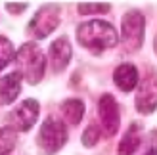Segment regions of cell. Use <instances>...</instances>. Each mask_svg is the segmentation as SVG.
<instances>
[{
	"label": "cell",
	"mask_w": 157,
	"mask_h": 155,
	"mask_svg": "<svg viewBox=\"0 0 157 155\" xmlns=\"http://www.w3.org/2000/svg\"><path fill=\"white\" fill-rule=\"evenodd\" d=\"M77 40L82 48L94 54H100L107 48L117 46L119 36H117V31L111 23L101 19H92L77 27Z\"/></svg>",
	"instance_id": "6da1fadb"
},
{
	"label": "cell",
	"mask_w": 157,
	"mask_h": 155,
	"mask_svg": "<svg viewBox=\"0 0 157 155\" xmlns=\"http://www.w3.org/2000/svg\"><path fill=\"white\" fill-rule=\"evenodd\" d=\"M15 61H17L19 67V75L29 84H38L42 81L46 69V58L35 42L23 44L15 54Z\"/></svg>",
	"instance_id": "7a4b0ae2"
},
{
	"label": "cell",
	"mask_w": 157,
	"mask_h": 155,
	"mask_svg": "<svg viewBox=\"0 0 157 155\" xmlns=\"http://www.w3.org/2000/svg\"><path fill=\"white\" fill-rule=\"evenodd\" d=\"M67 142V128L59 119L48 117L40 125L36 144L42 155H56Z\"/></svg>",
	"instance_id": "3957f363"
},
{
	"label": "cell",
	"mask_w": 157,
	"mask_h": 155,
	"mask_svg": "<svg viewBox=\"0 0 157 155\" xmlns=\"http://www.w3.org/2000/svg\"><path fill=\"white\" fill-rule=\"evenodd\" d=\"M146 19L138 10H128L121 19V46L124 52H138L144 42Z\"/></svg>",
	"instance_id": "277c9868"
},
{
	"label": "cell",
	"mask_w": 157,
	"mask_h": 155,
	"mask_svg": "<svg viewBox=\"0 0 157 155\" xmlns=\"http://www.w3.org/2000/svg\"><path fill=\"white\" fill-rule=\"evenodd\" d=\"M59 12H61L59 6L54 4L42 6L29 21V33L35 38H46L48 35H52L59 25Z\"/></svg>",
	"instance_id": "5b68a950"
},
{
	"label": "cell",
	"mask_w": 157,
	"mask_h": 155,
	"mask_svg": "<svg viewBox=\"0 0 157 155\" xmlns=\"http://www.w3.org/2000/svg\"><path fill=\"white\" fill-rule=\"evenodd\" d=\"M38 102L33 98L21 102L15 109H12V113L8 115V123H10L12 130H19V132H27L35 127V123L38 119Z\"/></svg>",
	"instance_id": "8992f818"
},
{
	"label": "cell",
	"mask_w": 157,
	"mask_h": 155,
	"mask_svg": "<svg viewBox=\"0 0 157 155\" xmlns=\"http://www.w3.org/2000/svg\"><path fill=\"white\" fill-rule=\"evenodd\" d=\"M136 109L142 115H151L157 109V75L147 73L138 82L136 90Z\"/></svg>",
	"instance_id": "52a82bcc"
},
{
	"label": "cell",
	"mask_w": 157,
	"mask_h": 155,
	"mask_svg": "<svg viewBox=\"0 0 157 155\" xmlns=\"http://www.w3.org/2000/svg\"><path fill=\"white\" fill-rule=\"evenodd\" d=\"M98 117H100V128L105 136H115L119 130V107L111 94H104L98 102Z\"/></svg>",
	"instance_id": "ba28073f"
},
{
	"label": "cell",
	"mask_w": 157,
	"mask_h": 155,
	"mask_svg": "<svg viewBox=\"0 0 157 155\" xmlns=\"http://www.w3.org/2000/svg\"><path fill=\"white\" fill-rule=\"evenodd\" d=\"M71 56H73V48L69 40L65 36H59L56 42L50 44V65L54 69V73H61L65 71V67L69 65V61H71Z\"/></svg>",
	"instance_id": "9c48e42d"
},
{
	"label": "cell",
	"mask_w": 157,
	"mask_h": 155,
	"mask_svg": "<svg viewBox=\"0 0 157 155\" xmlns=\"http://www.w3.org/2000/svg\"><path fill=\"white\" fill-rule=\"evenodd\" d=\"M113 81L117 84V88H121L123 92H130L140 82L138 81V69L132 63H121L113 71Z\"/></svg>",
	"instance_id": "30bf717a"
},
{
	"label": "cell",
	"mask_w": 157,
	"mask_h": 155,
	"mask_svg": "<svg viewBox=\"0 0 157 155\" xmlns=\"http://www.w3.org/2000/svg\"><path fill=\"white\" fill-rule=\"evenodd\" d=\"M21 92V75L10 73L0 79V105L12 104Z\"/></svg>",
	"instance_id": "8fae6325"
},
{
	"label": "cell",
	"mask_w": 157,
	"mask_h": 155,
	"mask_svg": "<svg viewBox=\"0 0 157 155\" xmlns=\"http://www.w3.org/2000/svg\"><path fill=\"white\" fill-rule=\"evenodd\" d=\"M84 115V104L81 102V100H65L63 104H61V117L65 119L67 125L71 127H77L78 123H81Z\"/></svg>",
	"instance_id": "7c38bea8"
},
{
	"label": "cell",
	"mask_w": 157,
	"mask_h": 155,
	"mask_svg": "<svg viewBox=\"0 0 157 155\" xmlns=\"http://www.w3.org/2000/svg\"><path fill=\"white\" fill-rule=\"evenodd\" d=\"M138 148H140V130H138V125H130L127 134L119 142L117 155H132Z\"/></svg>",
	"instance_id": "4fadbf2b"
},
{
	"label": "cell",
	"mask_w": 157,
	"mask_h": 155,
	"mask_svg": "<svg viewBox=\"0 0 157 155\" xmlns=\"http://www.w3.org/2000/svg\"><path fill=\"white\" fill-rule=\"evenodd\" d=\"M17 144V134L10 127L0 128V155H10Z\"/></svg>",
	"instance_id": "5bb4252c"
},
{
	"label": "cell",
	"mask_w": 157,
	"mask_h": 155,
	"mask_svg": "<svg viewBox=\"0 0 157 155\" xmlns=\"http://www.w3.org/2000/svg\"><path fill=\"white\" fill-rule=\"evenodd\" d=\"M15 54H17V52H15L13 44L8 40L6 36L0 35V71H2V69L15 58Z\"/></svg>",
	"instance_id": "9a60e30c"
},
{
	"label": "cell",
	"mask_w": 157,
	"mask_h": 155,
	"mask_svg": "<svg viewBox=\"0 0 157 155\" xmlns=\"http://www.w3.org/2000/svg\"><path fill=\"white\" fill-rule=\"evenodd\" d=\"M78 13L81 15H90V13H107L109 12V4H101V2H90V4H78Z\"/></svg>",
	"instance_id": "2e32d148"
},
{
	"label": "cell",
	"mask_w": 157,
	"mask_h": 155,
	"mask_svg": "<svg viewBox=\"0 0 157 155\" xmlns=\"http://www.w3.org/2000/svg\"><path fill=\"white\" fill-rule=\"evenodd\" d=\"M100 136H101V128L96 127V125H90V127L82 132V144L86 146V148H94V146L98 144Z\"/></svg>",
	"instance_id": "e0dca14e"
},
{
	"label": "cell",
	"mask_w": 157,
	"mask_h": 155,
	"mask_svg": "<svg viewBox=\"0 0 157 155\" xmlns=\"http://www.w3.org/2000/svg\"><path fill=\"white\" fill-rule=\"evenodd\" d=\"M144 155H157V130H151L147 136V149Z\"/></svg>",
	"instance_id": "ac0fdd59"
},
{
	"label": "cell",
	"mask_w": 157,
	"mask_h": 155,
	"mask_svg": "<svg viewBox=\"0 0 157 155\" xmlns=\"http://www.w3.org/2000/svg\"><path fill=\"white\" fill-rule=\"evenodd\" d=\"M6 10L12 13H19V12L27 10V4H6Z\"/></svg>",
	"instance_id": "d6986e66"
},
{
	"label": "cell",
	"mask_w": 157,
	"mask_h": 155,
	"mask_svg": "<svg viewBox=\"0 0 157 155\" xmlns=\"http://www.w3.org/2000/svg\"><path fill=\"white\" fill-rule=\"evenodd\" d=\"M153 50H155V54H157V35H155V38H153Z\"/></svg>",
	"instance_id": "ffe728a7"
}]
</instances>
